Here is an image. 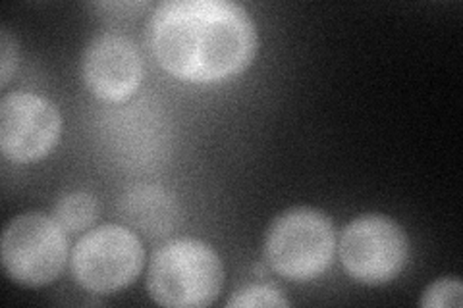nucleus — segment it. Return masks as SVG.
Wrapping results in <instances>:
<instances>
[{"mask_svg": "<svg viewBox=\"0 0 463 308\" xmlns=\"http://www.w3.org/2000/svg\"><path fill=\"white\" fill-rule=\"evenodd\" d=\"M18 66V49L16 41L8 33V29L3 27L0 32V85L6 87L12 79V73Z\"/></svg>", "mask_w": 463, "mask_h": 308, "instance_id": "13", "label": "nucleus"}, {"mask_svg": "<svg viewBox=\"0 0 463 308\" xmlns=\"http://www.w3.org/2000/svg\"><path fill=\"white\" fill-rule=\"evenodd\" d=\"M54 218L66 231L90 229L99 218V202L91 193L76 191L58 201L54 207Z\"/></svg>", "mask_w": 463, "mask_h": 308, "instance_id": "10", "label": "nucleus"}, {"mask_svg": "<svg viewBox=\"0 0 463 308\" xmlns=\"http://www.w3.org/2000/svg\"><path fill=\"white\" fill-rule=\"evenodd\" d=\"M461 282L459 280H439L427 287L421 304L427 308H459L461 306Z\"/></svg>", "mask_w": 463, "mask_h": 308, "instance_id": "12", "label": "nucleus"}, {"mask_svg": "<svg viewBox=\"0 0 463 308\" xmlns=\"http://www.w3.org/2000/svg\"><path fill=\"white\" fill-rule=\"evenodd\" d=\"M143 258V245L132 229L107 224L85 233L71 251L70 264L85 291L109 295L137 280Z\"/></svg>", "mask_w": 463, "mask_h": 308, "instance_id": "5", "label": "nucleus"}, {"mask_svg": "<svg viewBox=\"0 0 463 308\" xmlns=\"http://www.w3.org/2000/svg\"><path fill=\"white\" fill-rule=\"evenodd\" d=\"M143 62L139 51L124 35L105 33L90 42L83 54L87 89L105 102H122L141 83Z\"/></svg>", "mask_w": 463, "mask_h": 308, "instance_id": "8", "label": "nucleus"}, {"mask_svg": "<svg viewBox=\"0 0 463 308\" xmlns=\"http://www.w3.org/2000/svg\"><path fill=\"white\" fill-rule=\"evenodd\" d=\"M3 266L14 282L41 287L54 282L68 258L66 229L56 218L27 212L14 218L0 243Z\"/></svg>", "mask_w": 463, "mask_h": 308, "instance_id": "4", "label": "nucleus"}, {"mask_svg": "<svg viewBox=\"0 0 463 308\" xmlns=\"http://www.w3.org/2000/svg\"><path fill=\"white\" fill-rule=\"evenodd\" d=\"M410 243L392 218L361 216L347 226L340 239V260L355 282L381 285L392 282L408 262Z\"/></svg>", "mask_w": 463, "mask_h": 308, "instance_id": "6", "label": "nucleus"}, {"mask_svg": "<svg viewBox=\"0 0 463 308\" xmlns=\"http://www.w3.org/2000/svg\"><path fill=\"white\" fill-rule=\"evenodd\" d=\"M120 216L151 239L165 238L176 228L180 210L174 197L158 185H136L118 202Z\"/></svg>", "mask_w": 463, "mask_h": 308, "instance_id": "9", "label": "nucleus"}, {"mask_svg": "<svg viewBox=\"0 0 463 308\" xmlns=\"http://www.w3.org/2000/svg\"><path fill=\"white\" fill-rule=\"evenodd\" d=\"M289 301L279 289L270 285H248L234 293V297L226 301L228 308H251V306H288Z\"/></svg>", "mask_w": 463, "mask_h": 308, "instance_id": "11", "label": "nucleus"}, {"mask_svg": "<svg viewBox=\"0 0 463 308\" xmlns=\"http://www.w3.org/2000/svg\"><path fill=\"white\" fill-rule=\"evenodd\" d=\"M224 285L221 257L199 239H174L153 255L147 289L155 303L172 308H203Z\"/></svg>", "mask_w": 463, "mask_h": 308, "instance_id": "2", "label": "nucleus"}, {"mask_svg": "<svg viewBox=\"0 0 463 308\" xmlns=\"http://www.w3.org/2000/svg\"><path fill=\"white\" fill-rule=\"evenodd\" d=\"M61 112L45 97L18 91L0 102V151L18 164L37 163L58 143Z\"/></svg>", "mask_w": 463, "mask_h": 308, "instance_id": "7", "label": "nucleus"}, {"mask_svg": "<svg viewBox=\"0 0 463 308\" xmlns=\"http://www.w3.org/2000/svg\"><path fill=\"white\" fill-rule=\"evenodd\" d=\"M149 45L174 78L224 81L248 70L257 54L250 12L228 0H168L149 20Z\"/></svg>", "mask_w": 463, "mask_h": 308, "instance_id": "1", "label": "nucleus"}, {"mask_svg": "<svg viewBox=\"0 0 463 308\" xmlns=\"http://www.w3.org/2000/svg\"><path fill=\"white\" fill-rule=\"evenodd\" d=\"M336 251V231L330 218L315 209H289L274 219L265 241L270 268L289 282H309L321 275Z\"/></svg>", "mask_w": 463, "mask_h": 308, "instance_id": "3", "label": "nucleus"}]
</instances>
